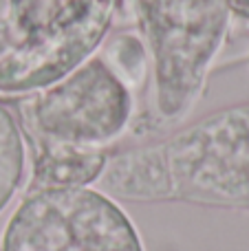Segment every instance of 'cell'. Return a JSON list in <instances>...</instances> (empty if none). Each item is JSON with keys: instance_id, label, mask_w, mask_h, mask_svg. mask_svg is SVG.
I'll use <instances>...</instances> for the list:
<instances>
[{"instance_id": "6da1fadb", "label": "cell", "mask_w": 249, "mask_h": 251, "mask_svg": "<svg viewBox=\"0 0 249 251\" xmlns=\"http://www.w3.org/2000/svg\"><path fill=\"white\" fill-rule=\"evenodd\" d=\"M97 183L126 203L249 209V104L219 108L161 141L108 152Z\"/></svg>"}, {"instance_id": "7a4b0ae2", "label": "cell", "mask_w": 249, "mask_h": 251, "mask_svg": "<svg viewBox=\"0 0 249 251\" xmlns=\"http://www.w3.org/2000/svg\"><path fill=\"white\" fill-rule=\"evenodd\" d=\"M117 0H0V95H31L91 60Z\"/></svg>"}, {"instance_id": "3957f363", "label": "cell", "mask_w": 249, "mask_h": 251, "mask_svg": "<svg viewBox=\"0 0 249 251\" xmlns=\"http://www.w3.org/2000/svg\"><path fill=\"white\" fill-rule=\"evenodd\" d=\"M128 16L137 18L144 33L159 117L181 122L203 95L225 42L229 0H130Z\"/></svg>"}, {"instance_id": "277c9868", "label": "cell", "mask_w": 249, "mask_h": 251, "mask_svg": "<svg viewBox=\"0 0 249 251\" xmlns=\"http://www.w3.org/2000/svg\"><path fill=\"white\" fill-rule=\"evenodd\" d=\"M2 251H144L130 218L91 187L29 190L4 229Z\"/></svg>"}, {"instance_id": "5b68a950", "label": "cell", "mask_w": 249, "mask_h": 251, "mask_svg": "<svg viewBox=\"0 0 249 251\" xmlns=\"http://www.w3.org/2000/svg\"><path fill=\"white\" fill-rule=\"evenodd\" d=\"M130 115V88L101 57H93L26 97L20 106V130L75 146L106 148L126 130Z\"/></svg>"}, {"instance_id": "8992f818", "label": "cell", "mask_w": 249, "mask_h": 251, "mask_svg": "<svg viewBox=\"0 0 249 251\" xmlns=\"http://www.w3.org/2000/svg\"><path fill=\"white\" fill-rule=\"evenodd\" d=\"M31 146V183L29 190L86 187L97 183L106 165V148H88L55 139L22 134Z\"/></svg>"}, {"instance_id": "52a82bcc", "label": "cell", "mask_w": 249, "mask_h": 251, "mask_svg": "<svg viewBox=\"0 0 249 251\" xmlns=\"http://www.w3.org/2000/svg\"><path fill=\"white\" fill-rule=\"evenodd\" d=\"M25 174V137L18 119L0 104V212L18 192Z\"/></svg>"}, {"instance_id": "ba28073f", "label": "cell", "mask_w": 249, "mask_h": 251, "mask_svg": "<svg viewBox=\"0 0 249 251\" xmlns=\"http://www.w3.org/2000/svg\"><path fill=\"white\" fill-rule=\"evenodd\" d=\"M101 60L108 64V69L126 84L128 88H135L146 77V47L144 40L130 33H122L106 44V57Z\"/></svg>"}, {"instance_id": "9c48e42d", "label": "cell", "mask_w": 249, "mask_h": 251, "mask_svg": "<svg viewBox=\"0 0 249 251\" xmlns=\"http://www.w3.org/2000/svg\"><path fill=\"white\" fill-rule=\"evenodd\" d=\"M229 7H232L234 16L249 22V0H229Z\"/></svg>"}, {"instance_id": "30bf717a", "label": "cell", "mask_w": 249, "mask_h": 251, "mask_svg": "<svg viewBox=\"0 0 249 251\" xmlns=\"http://www.w3.org/2000/svg\"><path fill=\"white\" fill-rule=\"evenodd\" d=\"M128 4H130V0H117V11L128 13Z\"/></svg>"}, {"instance_id": "8fae6325", "label": "cell", "mask_w": 249, "mask_h": 251, "mask_svg": "<svg viewBox=\"0 0 249 251\" xmlns=\"http://www.w3.org/2000/svg\"><path fill=\"white\" fill-rule=\"evenodd\" d=\"M0 251H2V249H0Z\"/></svg>"}]
</instances>
